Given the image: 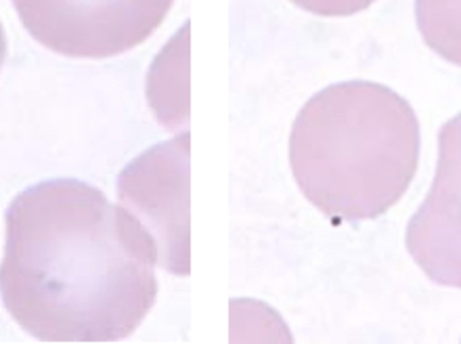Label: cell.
Returning a JSON list of instances; mask_svg holds the SVG:
<instances>
[{
	"mask_svg": "<svg viewBox=\"0 0 461 344\" xmlns=\"http://www.w3.org/2000/svg\"><path fill=\"white\" fill-rule=\"evenodd\" d=\"M415 19L428 47L461 68V0H415Z\"/></svg>",
	"mask_w": 461,
	"mask_h": 344,
	"instance_id": "cell-6",
	"label": "cell"
},
{
	"mask_svg": "<svg viewBox=\"0 0 461 344\" xmlns=\"http://www.w3.org/2000/svg\"><path fill=\"white\" fill-rule=\"evenodd\" d=\"M292 3L319 17H348L365 11L375 0H292Z\"/></svg>",
	"mask_w": 461,
	"mask_h": 344,
	"instance_id": "cell-7",
	"label": "cell"
},
{
	"mask_svg": "<svg viewBox=\"0 0 461 344\" xmlns=\"http://www.w3.org/2000/svg\"><path fill=\"white\" fill-rule=\"evenodd\" d=\"M407 250L432 282L461 288V113L438 132L437 177L409 221Z\"/></svg>",
	"mask_w": 461,
	"mask_h": 344,
	"instance_id": "cell-5",
	"label": "cell"
},
{
	"mask_svg": "<svg viewBox=\"0 0 461 344\" xmlns=\"http://www.w3.org/2000/svg\"><path fill=\"white\" fill-rule=\"evenodd\" d=\"M124 206L143 213L158 260L175 276L189 273V135L147 151L120 178Z\"/></svg>",
	"mask_w": 461,
	"mask_h": 344,
	"instance_id": "cell-4",
	"label": "cell"
},
{
	"mask_svg": "<svg viewBox=\"0 0 461 344\" xmlns=\"http://www.w3.org/2000/svg\"><path fill=\"white\" fill-rule=\"evenodd\" d=\"M23 28L66 57L105 59L143 44L175 0H13Z\"/></svg>",
	"mask_w": 461,
	"mask_h": 344,
	"instance_id": "cell-3",
	"label": "cell"
},
{
	"mask_svg": "<svg viewBox=\"0 0 461 344\" xmlns=\"http://www.w3.org/2000/svg\"><path fill=\"white\" fill-rule=\"evenodd\" d=\"M5 222L0 296L36 340H124L156 303V240L93 185L38 183L11 202Z\"/></svg>",
	"mask_w": 461,
	"mask_h": 344,
	"instance_id": "cell-1",
	"label": "cell"
},
{
	"mask_svg": "<svg viewBox=\"0 0 461 344\" xmlns=\"http://www.w3.org/2000/svg\"><path fill=\"white\" fill-rule=\"evenodd\" d=\"M420 160V122L393 88L352 80L317 93L290 135L303 194L338 222L375 219L405 195Z\"/></svg>",
	"mask_w": 461,
	"mask_h": 344,
	"instance_id": "cell-2",
	"label": "cell"
},
{
	"mask_svg": "<svg viewBox=\"0 0 461 344\" xmlns=\"http://www.w3.org/2000/svg\"><path fill=\"white\" fill-rule=\"evenodd\" d=\"M5 57H6V36H5L3 23H0V68H3Z\"/></svg>",
	"mask_w": 461,
	"mask_h": 344,
	"instance_id": "cell-8",
	"label": "cell"
}]
</instances>
